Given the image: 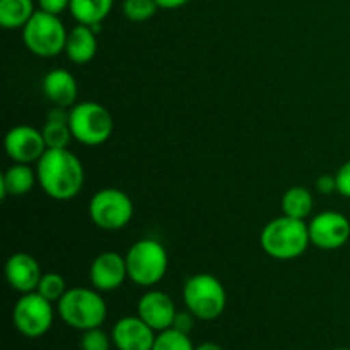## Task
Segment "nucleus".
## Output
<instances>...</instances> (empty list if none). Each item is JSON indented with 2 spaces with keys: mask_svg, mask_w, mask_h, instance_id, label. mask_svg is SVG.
Wrapping results in <instances>:
<instances>
[{
  "mask_svg": "<svg viewBox=\"0 0 350 350\" xmlns=\"http://www.w3.org/2000/svg\"><path fill=\"white\" fill-rule=\"evenodd\" d=\"M68 126L77 142L96 147L105 144L111 137L113 116L99 103H77L70 108Z\"/></svg>",
  "mask_w": 350,
  "mask_h": 350,
  "instance_id": "obj_7",
  "label": "nucleus"
},
{
  "mask_svg": "<svg viewBox=\"0 0 350 350\" xmlns=\"http://www.w3.org/2000/svg\"><path fill=\"white\" fill-rule=\"evenodd\" d=\"M335 180H337V191L342 197L350 198V161L342 164L338 171L335 173Z\"/></svg>",
  "mask_w": 350,
  "mask_h": 350,
  "instance_id": "obj_27",
  "label": "nucleus"
},
{
  "mask_svg": "<svg viewBox=\"0 0 350 350\" xmlns=\"http://www.w3.org/2000/svg\"><path fill=\"white\" fill-rule=\"evenodd\" d=\"M188 2H190V0H156V3L159 5V9H166V10L178 9V7L187 5Z\"/></svg>",
  "mask_w": 350,
  "mask_h": 350,
  "instance_id": "obj_31",
  "label": "nucleus"
},
{
  "mask_svg": "<svg viewBox=\"0 0 350 350\" xmlns=\"http://www.w3.org/2000/svg\"><path fill=\"white\" fill-rule=\"evenodd\" d=\"M38 181L36 171L29 164L14 163L12 166L3 171L0 178V195L5 197H21L33 190L34 183Z\"/></svg>",
  "mask_w": 350,
  "mask_h": 350,
  "instance_id": "obj_18",
  "label": "nucleus"
},
{
  "mask_svg": "<svg viewBox=\"0 0 350 350\" xmlns=\"http://www.w3.org/2000/svg\"><path fill=\"white\" fill-rule=\"evenodd\" d=\"M38 183L55 200L77 197L85 181L81 159L68 149H46L36 166Z\"/></svg>",
  "mask_w": 350,
  "mask_h": 350,
  "instance_id": "obj_1",
  "label": "nucleus"
},
{
  "mask_svg": "<svg viewBox=\"0 0 350 350\" xmlns=\"http://www.w3.org/2000/svg\"><path fill=\"white\" fill-rule=\"evenodd\" d=\"M38 5H40V10L60 16L64 10L70 7V0H38Z\"/></svg>",
  "mask_w": 350,
  "mask_h": 350,
  "instance_id": "obj_28",
  "label": "nucleus"
},
{
  "mask_svg": "<svg viewBox=\"0 0 350 350\" xmlns=\"http://www.w3.org/2000/svg\"><path fill=\"white\" fill-rule=\"evenodd\" d=\"M191 344V338L188 334L176 330V328H167V330L157 332L156 342L152 350H195Z\"/></svg>",
  "mask_w": 350,
  "mask_h": 350,
  "instance_id": "obj_23",
  "label": "nucleus"
},
{
  "mask_svg": "<svg viewBox=\"0 0 350 350\" xmlns=\"http://www.w3.org/2000/svg\"><path fill=\"white\" fill-rule=\"evenodd\" d=\"M335 350H350V349H345V347H342V349H335Z\"/></svg>",
  "mask_w": 350,
  "mask_h": 350,
  "instance_id": "obj_33",
  "label": "nucleus"
},
{
  "mask_svg": "<svg viewBox=\"0 0 350 350\" xmlns=\"http://www.w3.org/2000/svg\"><path fill=\"white\" fill-rule=\"evenodd\" d=\"M129 279L142 287H152L167 272V252L156 239H140L133 243L125 255Z\"/></svg>",
  "mask_w": 350,
  "mask_h": 350,
  "instance_id": "obj_5",
  "label": "nucleus"
},
{
  "mask_svg": "<svg viewBox=\"0 0 350 350\" xmlns=\"http://www.w3.org/2000/svg\"><path fill=\"white\" fill-rule=\"evenodd\" d=\"M183 301L187 310L195 318L212 321L224 313L228 296L217 277L211 273H197L185 282Z\"/></svg>",
  "mask_w": 350,
  "mask_h": 350,
  "instance_id": "obj_4",
  "label": "nucleus"
},
{
  "mask_svg": "<svg viewBox=\"0 0 350 350\" xmlns=\"http://www.w3.org/2000/svg\"><path fill=\"white\" fill-rule=\"evenodd\" d=\"M176 313L173 299L163 291H149L140 297L137 304V314L156 332L173 327Z\"/></svg>",
  "mask_w": 350,
  "mask_h": 350,
  "instance_id": "obj_14",
  "label": "nucleus"
},
{
  "mask_svg": "<svg viewBox=\"0 0 350 350\" xmlns=\"http://www.w3.org/2000/svg\"><path fill=\"white\" fill-rule=\"evenodd\" d=\"M195 350H224V349H222L221 345L214 344V342H205V344L198 345V347Z\"/></svg>",
  "mask_w": 350,
  "mask_h": 350,
  "instance_id": "obj_32",
  "label": "nucleus"
},
{
  "mask_svg": "<svg viewBox=\"0 0 350 350\" xmlns=\"http://www.w3.org/2000/svg\"><path fill=\"white\" fill-rule=\"evenodd\" d=\"M193 314L190 311H178L176 318H174L173 328L183 332V334H190V330L193 328Z\"/></svg>",
  "mask_w": 350,
  "mask_h": 350,
  "instance_id": "obj_29",
  "label": "nucleus"
},
{
  "mask_svg": "<svg viewBox=\"0 0 350 350\" xmlns=\"http://www.w3.org/2000/svg\"><path fill=\"white\" fill-rule=\"evenodd\" d=\"M129 279L125 256L116 252H105L96 256L89 269V280L92 287L101 293L115 291Z\"/></svg>",
  "mask_w": 350,
  "mask_h": 350,
  "instance_id": "obj_12",
  "label": "nucleus"
},
{
  "mask_svg": "<svg viewBox=\"0 0 350 350\" xmlns=\"http://www.w3.org/2000/svg\"><path fill=\"white\" fill-rule=\"evenodd\" d=\"M62 321L75 330H91L105 323L108 308L98 289L72 287L57 303Z\"/></svg>",
  "mask_w": 350,
  "mask_h": 350,
  "instance_id": "obj_3",
  "label": "nucleus"
},
{
  "mask_svg": "<svg viewBox=\"0 0 350 350\" xmlns=\"http://www.w3.org/2000/svg\"><path fill=\"white\" fill-rule=\"evenodd\" d=\"M111 340L118 350H152L156 342V330L149 327L142 318H120L111 330Z\"/></svg>",
  "mask_w": 350,
  "mask_h": 350,
  "instance_id": "obj_13",
  "label": "nucleus"
},
{
  "mask_svg": "<svg viewBox=\"0 0 350 350\" xmlns=\"http://www.w3.org/2000/svg\"><path fill=\"white\" fill-rule=\"evenodd\" d=\"M41 277V267L29 253H14L5 263V279L14 291L21 294L34 293Z\"/></svg>",
  "mask_w": 350,
  "mask_h": 350,
  "instance_id": "obj_15",
  "label": "nucleus"
},
{
  "mask_svg": "<svg viewBox=\"0 0 350 350\" xmlns=\"http://www.w3.org/2000/svg\"><path fill=\"white\" fill-rule=\"evenodd\" d=\"M313 195L308 188L304 187H293L282 195V202H280V207H282V214L289 215L294 219H308L313 212Z\"/></svg>",
  "mask_w": 350,
  "mask_h": 350,
  "instance_id": "obj_21",
  "label": "nucleus"
},
{
  "mask_svg": "<svg viewBox=\"0 0 350 350\" xmlns=\"http://www.w3.org/2000/svg\"><path fill=\"white\" fill-rule=\"evenodd\" d=\"M260 245L269 256L275 260H296L311 245L310 229L301 219L282 215L270 221L260 234Z\"/></svg>",
  "mask_w": 350,
  "mask_h": 350,
  "instance_id": "obj_2",
  "label": "nucleus"
},
{
  "mask_svg": "<svg viewBox=\"0 0 350 350\" xmlns=\"http://www.w3.org/2000/svg\"><path fill=\"white\" fill-rule=\"evenodd\" d=\"M308 229L311 245L320 250H338L350 238V221L337 211H327L314 215L308 224Z\"/></svg>",
  "mask_w": 350,
  "mask_h": 350,
  "instance_id": "obj_10",
  "label": "nucleus"
},
{
  "mask_svg": "<svg viewBox=\"0 0 350 350\" xmlns=\"http://www.w3.org/2000/svg\"><path fill=\"white\" fill-rule=\"evenodd\" d=\"M67 291V284H65V279L60 273L48 272L43 273V277H41L36 293L41 294L50 303H58Z\"/></svg>",
  "mask_w": 350,
  "mask_h": 350,
  "instance_id": "obj_24",
  "label": "nucleus"
},
{
  "mask_svg": "<svg viewBox=\"0 0 350 350\" xmlns=\"http://www.w3.org/2000/svg\"><path fill=\"white\" fill-rule=\"evenodd\" d=\"M159 5L156 0H125L123 2V14L126 19L133 21V23H144V21L150 19L154 14L157 12Z\"/></svg>",
  "mask_w": 350,
  "mask_h": 350,
  "instance_id": "obj_25",
  "label": "nucleus"
},
{
  "mask_svg": "<svg viewBox=\"0 0 350 350\" xmlns=\"http://www.w3.org/2000/svg\"><path fill=\"white\" fill-rule=\"evenodd\" d=\"M3 146H5L7 156L14 163L23 164L38 163L48 149L43 139V132L31 125L12 126L5 133Z\"/></svg>",
  "mask_w": 350,
  "mask_h": 350,
  "instance_id": "obj_11",
  "label": "nucleus"
},
{
  "mask_svg": "<svg viewBox=\"0 0 350 350\" xmlns=\"http://www.w3.org/2000/svg\"><path fill=\"white\" fill-rule=\"evenodd\" d=\"M317 190L323 195H330L334 191H337V180H335V174H323L317 180Z\"/></svg>",
  "mask_w": 350,
  "mask_h": 350,
  "instance_id": "obj_30",
  "label": "nucleus"
},
{
  "mask_svg": "<svg viewBox=\"0 0 350 350\" xmlns=\"http://www.w3.org/2000/svg\"><path fill=\"white\" fill-rule=\"evenodd\" d=\"M98 51V40L96 31L91 26L79 24L68 33L67 44H65V55L70 62L77 65L89 64L96 57Z\"/></svg>",
  "mask_w": 350,
  "mask_h": 350,
  "instance_id": "obj_17",
  "label": "nucleus"
},
{
  "mask_svg": "<svg viewBox=\"0 0 350 350\" xmlns=\"http://www.w3.org/2000/svg\"><path fill=\"white\" fill-rule=\"evenodd\" d=\"M34 12L33 0H0V26L5 29H23Z\"/></svg>",
  "mask_w": 350,
  "mask_h": 350,
  "instance_id": "obj_20",
  "label": "nucleus"
},
{
  "mask_svg": "<svg viewBox=\"0 0 350 350\" xmlns=\"http://www.w3.org/2000/svg\"><path fill=\"white\" fill-rule=\"evenodd\" d=\"M43 139L48 149H67L72 140V130L68 122L48 118L43 126Z\"/></svg>",
  "mask_w": 350,
  "mask_h": 350,
  "instance_id": "obj_22",
  "label": "nucleus"
},
{
  "mask_svg": "<svg viewBox=\"0 0 350 350\" xmlns=\"http://www.w3.org/2000/svg\"><path fill=\"white\" fill-rule=\"evenodd\" d=\"M111 344V337L106 332H103L101 327L91 328V330H85L82 334L81 350H109Z\"/></svg>",
  "mask_w": 350,
  "mask_h": 350,
  "instance_id": "obj_26",
  "label": "nucleus"
},
{
  "mask_svg": "<svg viewBox=\"0 0 350 350\" xmlns=\"http://www.w3.org/2000/svg\"><path fill=\"white\" fill-rule=\"evenodd\" d=\"M67 29L55 14L36 10L29 23L23 27V41L27 50L41 58H51L65 51Z\"/></svg>",
  "mask_w": 350,
  "mask_h": 350,
  "instance_id": "obj_6",
  "label": "nucleus"
},
{
  "mask_svg": "<svg viewBox=\"0 0 350 350\" xmlns=\"http://www.w3.org/2000/svg\"><path fill=\"white\" fill-rule=\"evenodd\" d=\"M89 217L105 231L123 229L133 217V202L118 188H103L89 202Z\"/></svg>",
  "mask_w": 350,
  "mask_h": 350,
  "instance_id": "obj_8",
  "label": "nucleus"
},
{
  "mask_svg": "<svg viewBox=\"0 0 350 350\" xmlns=\"http://www.w3.org/2000/svg\"><path fill=\"white\" fill-rule=\"evenodd\" d=\"M43 94L48 101L55 106L68 108L75 105L77 99V81L74 75L65 68H55L50 70L43 79Z\"/></svg>",
  "mask_w": 350,
  "mask_h": 350,
  "instance_id": "obj_16",
  "label": "nucleus"
},
{
  "mask_svg": "<svg viewBox=\"0 0 350 350\" xmlns=\"http://www.w3.org/2000/svg\"><path fill=\"white\" fill-rule=\"evenodd\" d=\"M70 14L79 24L98 26L113 9V0H70Z\"/></svg>",
  "mask_w": 350,
  "mask_h": 350,
  "instance_id": "obj_19",
  "label": "nucleus"
},
{
  "mask_svg": "<svg viewBox=\"0 0 350 350\" xmlns=\"http://www.w3.org/2000/svg\"><path fill=\"white\" fill-rule=\"evenodd\" d=\"M53 303L44 299L36 291L23 294L12 311L14 327L27 338L43 337L53 325Z\"/></svg>",
  "mask_w": 350,
  "mask_h": 350,
  "instance_id": "obj_9",
  "label": "nucleus"
}]
</instances>
